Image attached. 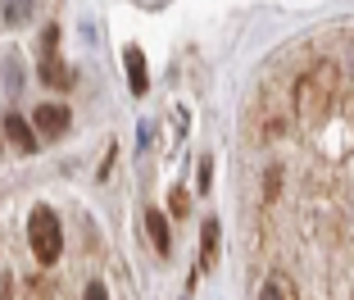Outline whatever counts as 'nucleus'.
<instances>
[{
    "label": "nucleus",
    "instance_id": "5",
    "mask_svg": "<svg viewBox=\"0 0 354 300\" xmlns=\"http://www.w3.org/2000/svg\"><path fill=\"white\" fill-rule=\"evenodd\" d=\"M41 82L46 87H59V91L73 87V73H68V64H64V60H55V51H46V60H41Z\"/></svg>",
    "mask_w": 354,
    "mask_h": 300
},
{
    "label": "nucleus",
    "instance_id": "2",
    "mask_svg": "<svg viewBox=\"0 0 354 300\" xmlns=\"http://www.w3.org/2000/svg\"><path fill=\"white\" fill-rule=\"evenodd\" d=\"M68 123H73V114H68L64 105H37V114H32V127L41 136H64Z\"/></svg>",
    "mask_w": 354,
    "mask_h": 300
},
{
    "label": "nucleus",
    "instance_id": "6",
    "mask_svg": "<svg viewBox=\"0 0 354 300\" xmlns=\"http://www.w3.org/2000/svg\"><path fill=\"white\" fill-rule=\"evenodd\" d=\"M146 232H150V241H155L159 255H168V250H173V232H168L164 209H146Z\"/></svg>",
    "mask_w": 354,
    "mask_h": 300
},
{
    "label": "nucleus",
    "instance_id": "7",
    "mask_svg": "<svg viewBox=\"0 0 354 300\" xmlns=\"http://www.w3.org/2000/svg\"><path fill=\"white\" fill-rule=\"evenodd\" d=\"M200 255H205V264H214V259H218V223H214V218H209L205 228H200Z\"/></svg>",
    "mask_w": 354,
    "mask_h": 300
},
{
    "label": "nucleus",
    "instance_id": "10",
    "mask_svg": "<svg viewBox=\"0 0 354 300\" xmlns=\"http://www.w3.org/2000/svg\"><path fill=\"white\" fill-rule=\"evenodd\" d=\"M82 300H109V291H104V282H91V287H86V296Z\"/></svg>",
    "mask_w": 354,
    "mask_h": 300
},
{
    "label": "nucleus",
    "instance_id": "8",
    "mask_svg": "<svg viewBox=\"0 0 354 300\" xmlns=\"http://www.w3.org/2000/svg\"><path fill=\"white\" fill-rule=\"evenodd\" d=\"M0 14H5V23H23L32 14V0H0Z\"/></svg>",
    "mask_w": 354,
    "mask_h": 300
},
{
    "label": "nucleus",
    "instance_id": "4",
    "mask_svg": "<svg viewBox=\"0 0 354 300\" xmlns=\"http://www.w3.org/2000/svg\"><path fill=\"white\" fill-rule=\"evenodd\" d=\"M5 136H10L14 145H19L23 155H32V150L41 145V141H37V127H32L28 118H19V114H5Z\"/></svg>",
    "mask_w": 354,
    "mask_h": 300
},
{
    "label": "nucleus",
    "instance_id": "11",
    "mask_svg": "<svg viewBox=\"0 0 354 300\" xmlns=\"http://www.w3.org/2000/svg\"><path fill=\"white\" fill-rule=\"evenodd\" d=\"M259 300H281V287H277V282H268V287L259 291Z\"/></svg>",
    "mask_w": 354,
    "mask_h": 300
},
{
    "label": "nucleus",
    "instance_id": "3",
    "mask_svg": "<svg viewBox=\"0 0 354 300\" xmlns=\"http://www.w3.org/2000/svg\"><path fill=\"white\" fill-rule=\"evenodd\" d=\"M123 60H127V87H132V96H146L150 91V73H146V55H141V46H127Z\"/></svg>",
    "mask_w": 354,
    "mask_h": 300
},
{
    "label": "nucleus",
    "instance_id": "9",
    "mask_svg": "<svg viewBox=\"0 0 354 300\" xmlns=\"http://www.w3.org/2000/svg\"><path fill=\"white\" fill-rule=\"evenodd\" d=\"M209 182H214V164L200 159V191H209Z\"/></svg>",
    "mask_w": 354,
    "mask_h": 300
},
{
    "label": "nucleus",
    "instance_id": "1",
    "mask_svg": "<svg viewBox=\"0 0 354 300\" xmlns=\"http://www.w3.org/2000/svg\"><path fill=\"white\" fill-rule=\"evenodd\" d=\"M28 241H32V255L41 259V264H55L64 250V228H59V218H55V209H32L28 218Z\"/></svg>",
    "mask_w": 354,
    "mask_h": 300
}]
</instances>
